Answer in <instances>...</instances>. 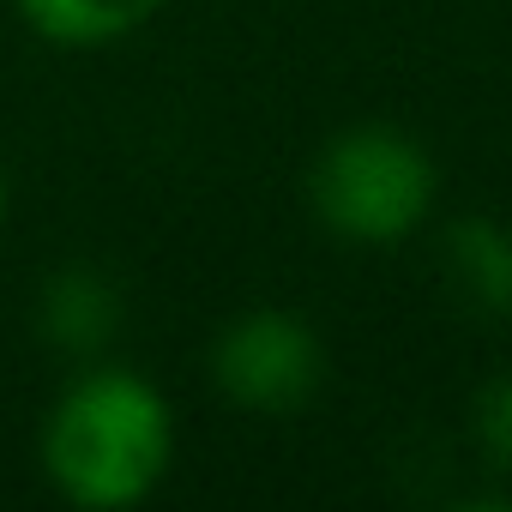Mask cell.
<instances>
[{
	"instance_id": "cell-5",
	"label": "cell",
	"mask_w": 512,
	"mask_h": 512,
	"mask_svg": "<svg viewBox=\"0 0 512 512\" xmlns=\"http://www.w3.org/2000/svg\"><path fill=\"white\" fill-rule=\"evenodd\" d=\"M13 7L55 49H109L145 31L169 0H13Z\"/></svg>"
},
{
	"instance_id": "cell-3",
	"label": "cell",
	"mask_w": 512,
	"mask_h": 512,
	"mask_svg": "<svg viewBox=\"0 0 512 512\" xmlns=\"http://www.w3.org/2000/svg\"><path fill=\"white\" fill-rule=\"evenodd\" d=\"M211 380L235 410L290 416L326 380V350L314 326L290 308H247L211 344Z\"/></svg>"
},
{
	"instance_id": "cell-8",
	"label": "cell",
	"mask_w": 512,
	"mask_h": 512,
	"mask_svg": "<svg viewBox=\"0 0 512 512\" xmlns=\"http://www.w3.org/2000/svg\"><path fill=\"white\" fill-rule=\"evenodd\" d=\"M0 223H7V175H0Z\"/></svg>"
},
{
	"instance_id": "cell-1",
	"label": "cell",
	"mask_w": 512,
	"mask_h": 512,
	"mask_svg": "<svg viewBox=\"0 0 512 512\" xmlns=\"http://www.w3.org/2000/svg\"><path fill=\"white\" fill-rule=\"evenodd\" d=\"M37 458L67 506L133 512L163 488L175 464V410L145 374L91 362L49 404Z\"/></svg>"
},
{
	"instance_id": "cell-4",
	"label": "cell",
	"mask_w": 512,
	"mask_h": 512,
	"mask_svg": "<svg viewBox=\"0 0 512 512\" xmlns=\"http://www.w3.org/2000/svg\"><path fill=\"white\" fill-rule=\"evenodd\" d=\"M37 326H43L49 344L73 350V356H97V350L115 338V326H121V296H115V284H109L103 272L67 266V272H55V278L43 284V296H37Z\"/></svg>"
},
{
	"instance_id": "cell-2",
	"label": "cell",
	"mask_w": 512,
	"mask_h": 512,
	"mask_svg": "<svg viewBox=\"0 0 512 512\" xmlns=\"http://www.w3.org/2000/svg\"><path fill=\"white\" fill-rule=\"evenodd\" d=\"M314 217L356 247H398L428 229L440 205V169L434 157L398 133V127H344L320 145L308 169Z\"/></svg>"
},
{
	"instance_id": "cell-7",
	"label": "cell",
	"mask_w": 512,
	"mask_h": 512,
	"mask_svg": "<svg viewBox=\"0 0 512 512\" xmlns=\"http://www.w3.org/2000/svg\"><path fill=\"white\" fill-rule=\"evenodd\" d=\"M470 434L488 470L512 476V374H494L470 404Z\"/></svg>"
},
{
	"instance_id": "cell-6",
	"label": "cell",
	"mask_w": 512,
	"mask_h": 512,
	"mask_svg": "<svg viewBox=\"0 0 512 512\" xmlns=\"http://www.w3.org/2000/svg\"><path fill=\"white\" fill-rule=\"evenodd\" d=\"M446 278L476 314H512V235L488 217H458L446 229Z\"/></svg>"
}]
</instances>
